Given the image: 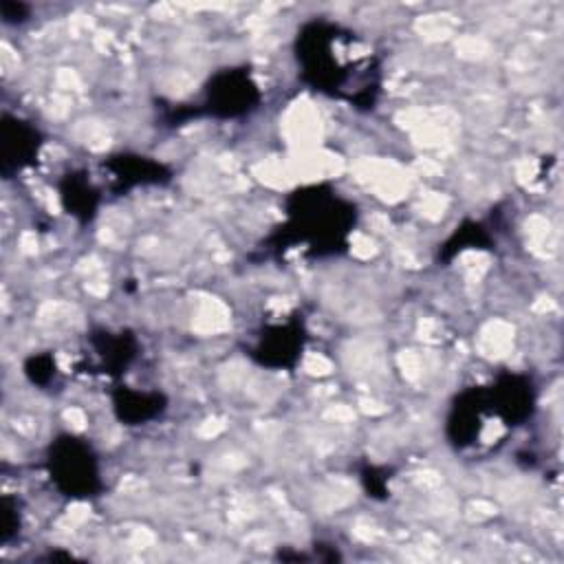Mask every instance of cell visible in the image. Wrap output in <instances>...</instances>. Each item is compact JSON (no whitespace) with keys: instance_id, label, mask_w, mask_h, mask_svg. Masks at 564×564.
I'll return each instance as SVG.
<instances>
[{"instance_id":"obj_2","label":"cell","mask_w":564,"mask_h":564,"mask_svg":"<svg viewBox=\"0 0 564 564\" xmlns=\"http://www.w3.org/2000/svg\"><path fill=\"white\" fill-rule=\"evenodd\" d=\"M51 474L68 496H88L97 478L93 454L86 445H79L75 438H64L55 443L51 456Z\"/></svg>"},{"instance_id":"obj_1","label":"cell","mask_w":564,"mask_h":564,"mask_svg":"<svg viewBox=\"0 0 564 564\" xmlns=\"http://www.w3.org/2000/svg\"><path fill=\"white\" fill-rule=\"evenodd\" d=\"M297 59L304 75L324 93L372 101L375 57L357 35L333 22H311L297 33Z\"/></svg>"}]
</instances>
